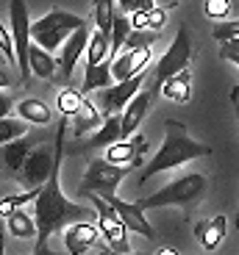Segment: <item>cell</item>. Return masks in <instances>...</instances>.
I'll return each mask as SVG.
<instances>
[{
  "label": "cell",
  "instance_id": "6da1fadb",
  "mask_svg": "<svg viewBox=\"0 0 239 255\" xmlns=\"http://www.w3.org/2000/svg\"><path fill=\"white\" fill-rule=\"evenodd\" d=\"M67 117L58 120L56 125V164H53V172L47 178V183L39 189V197L33 200V217H36V247L47 244V239L56 233V230L67 228L72 222H81V219H89V211L81 208L78 203H72L70 197H64L61 191V161H64V139H67Z\"/></svg>",
  "mask_w": 239,
  "mask_h": 255
},
{
  "label": "cell",
  "instance_id": "7a4b0ae2",
  "mask_svg": "<svg viewBox=\"0 0 239 255\" xmlns=\"http://www.w3.org/2000/svg\"><path fill=\"white\" fill-rule=\"evenodd\" d=\"M206 155H212V147L203 144V141H195L192 136H189L184 122L167 120L164 122L162 147H159V153L153 155V161L145 164V169H142V175H139L136 183L142 186V183H148L153 175L175 169V166H181V164H189V161H195V158H206Z\"/></svg>",
  "mask_w": 239,
  "mask_h": 255
},
{
  "label": "cell",
  "instance_id": "3957f363",
  "mask_svg": "<svg viewBox=\"0 0 239 255\" xmlns=\"http://www.w3.org/2000/svg\"><path fill=\"white\" fill-rule=\"evenodd\" d=\"M209 180L201 172H187L181 178H175L173 183H167L162 191H156L150 197L139 200L145 211L148 208H189V205L201 203L206 194Z\"/></svg>",
  "mask_w": 239,
  "mask_h": 255
},
{
  "label": "cell",
  "instance_id": "277c9868",
  "mask_svg": "<svg viewBox=\"0 0 239 255\" xmlns=\"http://www.w3.org/2000/svg\"><path fill=\"white\" fill-rule=\"evenodd\" d=\"M84 25H86L84 17H75V14H70V11L53 8L45 17H39L36 22H31V39L36 45H42L45 50L53 53L64 45L78 28H84Z\"/></svg>",
  "mask_w": 239,
  "mask_h": 255
},
{
  "label": "cell",
  "instance_id": "5b68a950",
  "mask_svg": "<svg viewBox=\"0 0 239 255\" xmlns=\"http://www.w3.org/2000/svg\"><path fill=\"white\" fill-rule=\"evenodd\" d=\"M189 58H192V39H189V31L187 25H178V31H175L173 42H170V47L162 53V58L156 61L153 67V86H150V92H162L164 81L173 75H178L181 70H187L189 67Z\"/></svg>",
  "mask_w": 239,
  "mask_h": 255
},
{
  "label": "cell",
  "instance_id": "8992f818",
  "mask_svg": "<svg viewBox=\"0 0 239 255\" xmlns=\"http://www.w3.org/2000/svg\"><path fill=\"white\" fill-rule=\"evenodd\" d=\"M131 166H120L111 164L109 158H92L86 166V175L78 186V194L86 197V194H111L117 186L123 183V178L128 175Z\"/></svg>",
  "mask_w": 239,
  "mask_h": 255
},
{
  "label": "cell",
  "instance_id": "52a82bcc",
  "mask_svg": "<svg viewBox=\"0 0 239 255\" xmlns=\"http://www.w3.org/2000/svg\"><path fill=\"white\" fill-rule=\"evenodd\" d=\"M86 197L92 200V208L97 214V225H100V233H103L106 244L114 253H131L128 250V228L120 219V214L109 205V200L103 194H86Z\"/></svg>",
  "mask_w": 239,
  "mask_h": 255
},
{
  "label": "cell",
  "instance_id": "ba28073f",
  "mask_svg": "<svg viewBox=\"0 0 239 255\" xmlns=\"http://www.w3.org/2000/svg\"><path fill=\"white\" fill-rule=\"evenodd\" d=\"M11 36H14V53H17V70L22 78L31 75V64H28V53H31V19H28V6L25 0H11Z\"/></svg>",
  "mask_w": 239,
  "mask_h": 255
},
{
  "label": "cell",
  "instance_id": "9c48e42d",
  "mask_svg": "<svg viewBox=\"0 0 239 255\" xmlns=\"http://www.w3.org/2000/svg\"><path fill=\"white\" fill-rule=\"evenodd\" d=\"M53 164H56V144H36L28 153L25 164L19 169V183L25 186V189H39V186H45L47 178L53 172Z\"/></svg>",
  "mask_w": 239,
  "mask_h": 255
},
{
  "label": "cell",
  "instance_id": "30bf717a",
  "mask_svg": "<svg viewBox=\"0 0 239 255\" xmlns=\"http://www.w3.org/2000/svg\"><path fill=\"white\" fill-rule=\"evenodd\" d=\"M142 83H145V70L136 72V75H131L128 81H114L111 86L100 89V95H97V100H100V111H103L106 117L109 114H123V109L134 100L136 92L142 89Z\"/></svg>",
  "mask_w": 239,
  "mask_h": 255
},
{
  "label": "cell",
  "instance_id": "8fae6325",
  "mask_svg": "<svg viewBox=\"0 0 239 255\" xmlns=\"http://www.w3.org/2000/svg\"><path fill=\"white\" fill-rule=\"evenodd\" d=\"M103 197L109 200V205L120 214V219L125 222V228H128V230L139 233L142 239H153L156 236L153 228H150V222H148V217H145V208L139 203H128V200L117 197L114 191H111V194H103Z\"/></svg>",
  "mask_w": 239,
  "mask_h": 255
},
{
  "label": "cell",
  "instance_id": "7c38bea8",
  "mask_svg": "<svg viewBox=\"0 0 239 255\" xmlns=\"http://www.w3.org/2000/svg\"><path fill=\"white\" fill-rule=\"evenodd\" d=\"M89 39H92V31L89 28H78L64 45H61V53H58V78L70 81L72 72H75V64L81 56H86V47H89Z\"/></svg>",
  "mask_w": 239,
  "mask_h": 255
},
{
  "label": "cell",
  "instance_id": "4fadbf2b",
  "mask_svg": "<svg viewBox=\"0 0 239 255\" xmlns=\"http://www.w3.org/2000/svg\"><path fill=\"white\" fill-rule=\"evenodd\" d=\"M145 150H148V139L142 133H136V136H128V139H120L114 144H109L103 158H109L111 164H120V166H139Z\"/></svg>",
  "mask_w": 239,
  "mask_h": 255
},
{
  "label": "cell",
  "instance_id": "5bb4252c",
  "mask_svg": "<svg viewBox=\"0 0 239 255\" xmlns=\"http://www.w3.org/2000/svg\"><path fill=\"white\" fill-rule=\"evenodd\" d=\"M100 236V225H95L92 219H81V222L67 225L64 230V247L70 255H84L86 250H92Z\"/></svg>",
  "mask_w": 239,
  "mask_h": 255
},
{
  "label": "cell",
  "instance_id": "9a60e30c",
  "mask_svg": "<svg viewBox=\"0 0 239 255\" xmlns=\"http://www.w3.org/2000/svg\"><path fill=\"white\" fill-rule=\"evenodd\" d=\"M150 58H153L150 47H139V50L123 47L120 56L111 58V75H114V81H128L131 75H136V72H142L148 67Z\"/></svg>",
  "mask_w": 239,
  "mask_h": 255
},
{
  "label": "cell",
  "instance_id": "2e32d148",
  "mask_svg": "<svg viewBox=\"0 0 239 255\" xmlns=\"http://www.w3.org/2000/svg\"><path fill=\"white\" fill-rule=\"evenodd\" d=\"M150 97H153V92H150V89H139L134 95V100L123 109V139L134 136L136 128L142 125L145 114H148V109H150Z\"/></svg>",
  "mask_w": 239,
  "mask_h": 255
},
{
  "label": "cell",
  "instance_id": "e0dca14e",
  "mask_svg": "<svg viewBox=\"0 0 239 255\" xmlns=\"http://www.w3.org/2000/svg\"><path fill=\"white\" fill-rule=\"evenodd\" d=\"M226 233H228V219L223 217V214L195 225V239H198V244H201L203 250H217L220 242L226 239Z\"/></svg>",
  "mask_w": 239,
  "mask_h": 255
},
{
  "label": "cell",
  "instance_id": "ac0fdd59",
  "mask_svg": "<svg viewBox=\"0 0 239 255\" xmlns=\"http://www.w3.org/2000/svg\"><path fill=\"white\" fill-rule=\"evenodd\" d=\"M33 139H28V136H19V139L14 141H6V144H0V161L6 164V169L11 175H19V169H22V164H25L28 153L33 150Z\"/></svg>",
  "mask_w": 239,
  "mask_h": 255
},
{
  "label": "cell",
  "instance_id": "d6986e66",
  "mask_svg": "<svg viewBox=\"0 0 239 255\" xmlns=\"http://www.w3.org/2000/svg\"><path fill=\"white\" fill-rule=\"evenodd\" d=\"M103 111L97 109V106H92L89 100H84V106L72 114V136L75 139H81V136H86V133H95L97 128L103 125Z\"/></svg>",
  "mask_w": 239,
  "mask_h": 255
},
{
  "label": "cell",
  "instance_id": "ffe728a7",
  "mask_svg": "<svg viewBox=\"0 0 239 255\" xmlns=\"http://www.w3.org/2000/svg\"><path fill=\"white\" fill-rule=\"evenodd\" d=\"M28 64H31V75L42 78V81H53V78H58V58H53L50 50H45V47L36 45V42L31 45Z\"/></svg>",
  "mask_w": 239,
  "mask_h": 255
},
{
  "label": "cell",
  "instance_id": "44dd1931",
  "mask_svg": "<svg viewBox=\"0 0 239 255\" xmlns=\"http://www.w3.org/2000/svg\"><path fill=\"white\" fill-rule=\"evenodd\" d=\"M6 233L14 239H36L39 228H36V217L25 214L22 208L6 214Z\"/></svg>",
  "mask_w": 239,
  "mask_h": 255
},
{
  "label": "cell",
  "instance_id": "7402d4cb",
  "mask_svg": "<svg viewBox=\"0 0 239 255\" xmlns=\"http://www.w3.org/2000/svg\"><path fill=\"white\" fill-rule=\"evenodd\" d=\"M111 83H114V75H111V56H109L106 61L86 67L81 92H84V95H89V92H95V89L100 92V89H106V86H111Z\"/></svg>",
  "mask_w": 239,
  "mask_h": 255
},
{
  "label": "cell",
  "instance_id": "603a6c76",
  "mask_svg": "<svg viewBox=\"0 0 239 255\" xmlns=\"http://www.w3.org/2000/svg\"><path fill=\"white\" fill-rule=\"evenodd\" d=\"M162 97H167V100L173 103H189V97H192V75H189V70H181L178 75L167 78L162 86Z\"/></svg>",
  "mask_w": 239,
  "mask_h": 255
},
{
  "label": "cell",
  "instance_id": "cb8c5ba5",
  "mask_svg": "<svg viewBox=\"0 0 239 255\" xmlns=\"http://www.w3.org/2000/svg\"><path fill=\"white\" fill-rule=\"evenodd\" d=\"M17 117H22L31 125H50L53 122V111L47 109V103H42L39 97H25L17 103Z\"/></svg>",
  "mask_w": 239,
  "mask_h": 255
},
{
  "label": "cell",
  "instance_id": "d4e9b609",
  "mask_svg": "<svg viewBox=\"0 0 239 255\" xmlns=\"http://www.w3.org/2000/svg\"><path fill=\"white\" fill-rule=\"evenodd\" d=\"M123 139V114H109L103 120V125L97 128L95 133H92V147H109L114 141Z\"/></svg>",
  "mask_w": 239,
  "mask_h": 255
},
{
  "label": "cell",
  "instance_id": "484cf974",
  "mask_svg": "<svg viewBox=\"0 0 239 255\" xmlns=\"http://www.w3.org/2000/svg\"><path fill=\"white\" fill-rule=\"evenodd\" d=\"M164 22H167V11L162 6H153L148 11H134L131 14V25L136 31H162Z\"/></svg>",
  "mask_w": 239,
  "mask_h": 255
},
{
  "label": "cell",
  "instance_id": "4316f807",
  "mask_svg": "<svg viewBox=\"0 0 239 255\" xmlns=\"http://www.w3.org/2000/svg\"><path fill=\"white\" fill-rule=\"evenodd\" d=\"M92 14H95V28L111 39V28H114V0H92Z\"/></svg>",
  "mask_w": 239,
  "mask_h": 255
},
{
  "label": "cell",
  "instance_id": "83f0119b",
  "mask_svg": "<svg viewBox=\"0 0 239 255\" xmlns=\"http://www.w3.org/2000/svg\"><path fill=\"white\" fill-rule=\"evenodd\" d=\"M109 56H111V39L95 28V33H92V39H89V47H86V67L106 61Z\"/></svg>",
  "mask_w": 239,
  "mask_h": 255
},
{
  "label": "cell",
  "instance_id": "f1b7e54d",
  "mask_svg": "<svg viewBox=\"0 0 239 255\" xmlns=\"http://www.w3.org/2000/svg\"><path fill=\"white\" fill-rule=\"evenodd\" d=\"M131 31H134L131 17H128V14H123V11H117L114 28H111V58H114V53H120L125 47V39L131 36Z\"/></svg>",
  "mask_w": 239,
  "mask_h": 255
},
{
  "label": "cell",
  "instance_id": "f546056e",
  "mask_svg": "<svg viewBox=\"0 0 239 255\" xmlns=\"http://www.w3.org/2000/svg\"><path fill=\"white\" fill-rule=\"evenodd\" d=\"M84 92H78V89H72V86H67V89H61L58 92V111L64 117H72L81 106H84Z\"/></svg>",
  "mask_w": 239,
  "mask_h": 255
},
{
  "label": "cell",
  "instance_id": "4dcf8cb0",
  "mask_svg": "<svg viewBox=\"0 0 239 255\" xmlns=\"http://www.w3.org/2000/svg\"><path fill=\"white\" fill-rule=\"evenodd\" d=\"M19 136H28V122L19 117V120H0V144H6V141H14Z\"/></svg>",
  "mask_w": 239,
  "mask_h": 255
},
{
  "label": "cell",
  "instance_id": "1f68e13d",
  "mask_svg": "<svg viewBox=\"0 0 239 255\" xmlns=\"http://www.w3.org/2000/svg\"><path fill=\"white\" fill-rule=\"evenodd\" d=\"M212 36L217 39V42H234V39H239V19H217L212 28Z\"/></svg>",
  "mask_w": 239,
  "mask_h": 255
},
{
  "label": "cell",
  "instance_id": "d6a6232c",
  "mask_svg": "<svg viewBox=\"0 0 239 255\" xmlns=\"http://www.w3.org/2000/svg\"><path fill=\"white\" fill-rule=\"evenodd\" d=\"M203 14L212 19H231V0H206Z\"/></svg>",
  "mask_w": 239,
  "mask_h": 255
},
{
  "label": "cell",
  "instance_id": "836d02e7",
  "mask_svg": "<svg viewBox=\"0 0 239 255\" xmlns=\"http://www.w3.org/2000/svg\"><path fill=\"white\" fill-rule=\"evenodd\" d=\"M0 50H3V56L8 58V61L17 67V53H14V36L11 31H6V25L0 22Z\"/></svg>",
  "mask_w": 239,
  "mask_h": 255
},
{
  "label": "cell",
  "instance_id": "e575fe53",
  "mask_svg": "<svg viewBox=\"0 0 239 255\" xmlns=\"http://www.w3.org/2000/svg\"><path fill=\"white\" fill-rule=\"evenodd\" d=\"M156 6V0H117V8L123 14H134V11H148Z\"/></svg>",
  "mask_w": 239,
  "mask_h": 255
},
{
  "label": "cell",
  "instance_id": "d590c367",
  "mask_svg": "<svg viewBox=\"0 0 239 255\" xmlns=\"http://www.w3.org/2000/svg\"><path fill=\"white\" fill-rule=\"evenodd\" d=\"M220 58H223V61H231V64H237V67H239V47H234L231 42H223V45H220Z\"/></svg>",
  "mask_w": 239,
  "mask_h": 255
},
{
  "label": "cell",
  "instance_id": "8d00e7d4",
  "mask_svg": "<svg viewBox=\"0 0 239 255\" xmlns=\"http://www.w3.org/2000/svg\"><path fill=\"white\" fill-rule=\"evenodd\" d=\"M11 109H14V100L0 89V120H6V117L11 114Z\"/></svg>",
  "mask_w": 239,
  "mask_h": 255
},
{
  "label": "cell",
  "instance_id": "74e56055",
  "mask_svg": "<svg viewBox=\"0 0 239 255\" xmlns=\"http://www.w3.org/2000/svg\"><path fill=\"white\" fill-rule=\"evenodd\" d=\"M11 86V72L6 67H0V89H8Z\"/></svg>",
  "mask_w": 239,
  "mask_h": 255
},
{
  "label": "cell",
  "instance_id": "f35d334b",
  "mask_svg": "<svg viewBox=\"0 0 239 255\" xmlns=\"http://www.w3.org/2000/svg\"><path fill=\"white\" fill-rule=\"evenodd\" d=\"M33 255H70V253H56V250H50L47 244H42V247L33 250Z\"/></svg>",
  "mask_w": 239,
  "mask_h": 255
},
{
  "label": "cell",
  "instance_id": "ab89813d",
  "mask_svg": "<svg viewBox=\"0 0 239 255\" xmlns=\"http://www.w3.org/2000/svg\"><path fill=\"white\" fill-rule=\"evenodd\" d=\"M181 0H156V6H162V8H173V6H178Z\"/></svg>",
  "mask_w": 239,
  "mask_h": 255
},
{
  "label": "cell",
  "instance_id": "60d3db41",
  "mask_svg": "<svg viewBox=\"0 0 239 255\" xmlns=\"http://www.w3.org/2000/svg\"><path fill=\"white\" fill-rule=\"evenodd\" d=\"M156 255H178V253H175L173 247H162V250H159V253H156Z\"/></svg>",
  "mask_w": 239,
  "mask_h": 255
},
{
  "label": "cell",
  "instance_id": "b9f144b4",
  "mask_svg": "<svg viewBox=\"0 0 239 255\" xmlns=\"http://www.w3.org/2000/svg\"><path fill=\"white\" fill-rule=\"evenodd\" d=\"M97 255H111V247H109V244H106V247H100V250H97Z\"/></svg>",
  "mask_w": 239,
  "mask_h": 255
},
{
  "label": "cell",
  "instance_id": "7bdbcfd3",
  "mask_svg": "<svg viewBox=\"0 0 239 255\" xmlns=\"http://www.w3.org/2000/svg\"><path fill=\"white\" fill-rule=\"evenodd\" d=\"M231 100H234V103H239V86H237V89L231 92Z\"/></svg>",
  "mask_w": 239,
  "mask_h": 255
},
{
  "label": "cell",
  "instance_id": "ee69618b",
  "mask_svg": "<svg viewBox=\"0 0 239 255\" xmlns=\"http://www.w3.org/2000/svg\"><path fill=\"white\" fill-rule=\"evenodd\" d=\"M234 109H237V120H239V103H234Z\"/></svg>",
  "mask_w": 239,
  "mask_h": 255
},
{
  "label": "cell",
  "instance_id": "f6af8a7d",
  "mask_svg": "<svg viewBox=\"0 0 239 255\" xmlns=\"http://www.w3.org/2000/svg\"><path fill=\"white\" fill-rule=\"evenodd\" d=\"M237 228H239V208H237Z\"/></svg>",
  "mask_w": 239,
  "mask_h": 255
},
{
  "label": "cell",
  "instance_id": "bcb514c9",
  "mask_svg": "<svg viewBox=\"0 0 239 255\" xmlns=\"http://www.w3.org/2000/svg\"><path fill=\"white\" fill-rule=\"evenodd\" d=\"M111 255H131V253H111Z\"/></svg>",
  "mask_w": 239,
  "mask_h": 255
}]
</instances>
